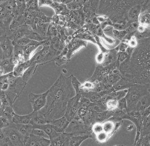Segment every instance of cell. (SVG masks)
Returning <instances> with one entry per match:
<instances>
[{
	"label": "cell",
	"instance_id": "ffe728a7",
	"mask_svg": "<svg viewBox=\"0 0 150 146\" xmlns=\"http://www.w3.org/2000/svg\"><path fill=\"white\" fill-rule=\"evenodd\" d=\"M50 123L51 124L56 132L61 133L65 132L66 129L70 124V122L64 116L60 118L55 119Z\"/></svg>",
	"mask_w": 150,
	"mask_h": 146
},
{
	"label": "cell",
	"instance_id": "f6af8a7d",
	"mask_svg": "<svg viewBox=\"0 0 150 146\" xmlns=\"http://www.w3.org/2000/svg\"><path fill=\"white\" fill-rule=\"evenodd\" d=\"M130 56L126 52H119L118 54V61L119 63V64L125 61L128 57H129Z\"/></svg>",
	"mask_w": 150,
	"mask_h": 146
},
{
	"label": "cell",
	"instance_id": "ab89813d",
	"mask_svg": "<svg viewBox=\"0 0 150 146\" xmlns=\"http://www.w3.org/2000/svg\"><path fill=\"white\" fill-rule=\"evenodd\" d=\"M31 39L26 37H24L22 38L21 39H18V41H16V42L12 43H13V45H18V46L24 47V46H26L29 44L31 42Z\"/></svg>",
	"mask_w": 150,
	"mask_h": 146
},
{
	"label": "cell",
	"instance_id": "816d5d0a",
	"mask_svg": "<svg viewBox=\"0 0 150 146\" xmlns=\"http://www.w3.org/2000/svg\"><path fill=\"white\" fill-rule=\"evenodd\" d=\"M5 1H1V0H0V3H2V2H4Z\"/></svg>",
	"mask_w": 150,
	"mask_h": 146
},
{
	"label": "cell",
	"instance_id": "6da1fadb",
	"mask_svg": "<svg viewBox=\"0 0 150 146\" xmlns=\"http://www.w3.org/2000/svg\"><path fill=\"white\" fill-rule=\"evenodd\" d=\"M118 68L122 79L134 84L150 85V38L138 41L131 55Z\"/></svg>",
	"mask_w": 150,
	"mask_h": 146
},
{
	"label": "cell",
	"instance_id": "484cf974",
	"mask_svg": "<svg viewBox=\"0 0 150 146\" xmlns=\"http://www.w3.org/2000/svg\"><path fill=\"white\" fill-rule=\"evenodd\" d=\"M14 126L19 133L24 138L29 137L31 134V132L33 129V126L30 124L26 125H16L14 124Z\"/></svg>",
	"mask_w": 150,
	"mask_h": 146
},
{
	"label": "cell",
	"instance_id": "e575fe53",
	"mask_svg": "<svg viewBox=\"0 0 150 146\" xmlns=\"http://www.w3.org/2000/svg\"><path fill=\"white\" fill-rule=\"evenodd\" d=\"M133 145L134 146H150V135L139 137L138 140Z\"/></svg>",
	"mask_w": 150,
	"mask_h": 146
},
{
	"label": "cell",
	"instance_id": "f5cc1de1",
	"mask_svg": "<svg viewBox=\"0 0 150 146\" xmlns=\"http://www.w3.org/2000/svg\"><path fill=\"white\" fill-rule=\"evenodd\" d=\"M1 100H0V107L1 106Z\"/></svg>",
	"mask_w": 150,
	"mask_h": 146
},
{
	"label": "cell",
	"instance_id": "b9f144b4",
	"mask_svg": "<svg viewBox=\"0 0 150 146\" xmlns=\"http://www.w3.org/2000/svg\"><path fill=\"white\" fill-rule=\"evenodd\" d=\"M127 32L125 30H114L113 34L115 37L117 39L121 41L122 39H124L125 36L127 35Z\"/></svg>",
	"mask_w": 150,
	"mask_h": 146
},
{
	"label": "cell",
	"instance_id": "7a4b0ae2",
	"mask_svg": "<svg viewBox=\"0 0 150 146\" xmlns=\"http://www.w3.org/2000/svg\"><path fill=\"white\" fill-rule=\"evenodd\" d=\"M46 104L40 110L50 123L64 116L69 99L76 95L71 78L61 74L48 90Z\"/></svg>",
	"mask_w": 150,
	"mask_h": 146
},
{
	"label": "cell",
	"instance_id": "cb8c5ba5",
	"mask_svg": "<svg viewBox=\"0 0 150 146\" xmlns=\"http://www.w3.org/2000/svg\"><path fill=\"white\" fill-rule=\"evenodd\" d=\"M32 113V118L30 124L34 125H41L47 124V121L44 114L41 111H36Z\"/></svg>",
	"mask_w": 150,
	"mask_h": 146
},
{
	"label": "cell",
	"instance_id": "44dd1931",
	"mask_svg": "<svg viewBox=\"0 0 150 146\" xmlns=\"http://www.w3.org/2000/svg\"><path fill=\"white\" fill-rule=\"evenodd\" d=\"M33 128L41 129L50 138V140H52L57 138L60 133H58L54 130L50 123L44 124L41 125H34Z\"/></svg>",
	"mask_w": 150,
	"mask_h": 146
},
{
	"label": "cell",
	"instance_id": "7c38bea8",
	"mask_svg": "<svg viewBox=\"0 0 150 146\" xmlns=\"http://www.w3.org/2000/svg\"><path fill=\"white\" fill-rule=\"evenodd\" d=\"M33 31L30 26L24 25L11 31V34L8 37L12 43H13L24 37L28 38Z\"/></svg>",
	"mask_w": 150,
	"mask_h": 146
},
{
	"label": "cell",
	"instance_id": "74e56055",
	"mask_svg": "<svg viewBox=\"0 0 150 146\" xmlns=\"http://www.w3.org/2000/svg\"><path fill=\"white\" fill-rule=\"evenodd\" d=\"M31 134L33 135L39 137V138H43L50 139L48 135L45 133L43 130H42L41 129L33 128L32 132H31Z\"/></svg>",
	"mask_w": 150,
	"mask_h": 146
},
{
	"label": "cell",
	"instance_id": "ac0fdd59",
	"mask_svg": "<svg viewBox=\"0 0 150 146\" xmlns=\"http://www.w3.org/2000/svg\"><path fill=\"white\" fill-rule=\"evenodd\" d=\"M35 57L33 55L28 61L21 63L14 67L13 75L15 77H21L25 72L35 62Z\"/></svg>",
	"mask_w": 150,
	"mask_h": 146
},
{
	"label": "cell",
	"instance_id": "ba28073f",
	"mask_svg": "<svg viewBox=\"0 0 150 146\" xmlns=\"http://www.w3.org/2000/svg\"><path fill=\"white\" fill-rule=\"evenodd\" d=\"M2 130L8 140V146H24V137L16 129L14 123Z\"/></svg>",
	"mask_w": 150,
	"mask_h": 146
},
{
	"label": "cell",
	"instance_id": "d590c367",
	"mask_svg": "<svg viewBox=\"0 0 150 146\" xmlns=\"http://www.w3.org/2000/svg\"><path fill=\"white\" fill-rule=\"evenodd\" d=\"M26 10L30 11H40L38 1H25Z\"/></svg>",
	"mask_w": 150,
	"mask_h": 146
},
{
	"label": "cell",
	"instance_id": "603a6c76",
	"mask_svg": "<svg viewBox=\"0 0 150 146\" xmlns=\"http://www.w3.org/2000/svg\"><path fill=\"white\" fill-rule=\"evenodd\" d=\"M0 67L1 68L2 75L13 72L15 67L13 58L0 60Z\"/></svg>",
	"mask_w": 150,
	"mask_h": 146
},
{
	"label": "cell",
	"instance_id": "bcb514c9",
	"mask_svg": "<svg viewBox=\"0 0 150 146\" xmlns=\"http://www.w3.org/2000/svg\"><path fill=\"white\" fill-rule=\"evenodd\" d=\"M6 143H8L7 139L2 130L0 129V146Z\"/></svg>",
	"mask_w": 150,
	"mask_h": 146
},
{
	"label": "cell",
	"instance_id": "d6a6232c",
	"mask_svg": "<svg viewBox=\"0 0 150 146\" xmlns=\"http://www.w3.org/2000/svg\"><path fill=\"white\" fill-rule=\"evenodd\" d=\"M150 115L143 118L139 137L150 135Z\"/></svg>",
	"mask_w": 150,
	"mask_h": 146
},
{
	"label": "cell",
	"instance_id": "9c48e42d",
	"mask_svg": "<svg viewBox=\"0 0 150 146\" xmlns=\"http://www.w3.org/2000/svg\"><path fill=\"white\" fill-rule=\"evenodd\" d=\"M48 91L42 94H35L30 92L28 95L29 101L31 104L33 112L40 111L44 108L46 104L47 97Z\"/></svg>",
	"mask_w": 150,
	"mask_h": 146
},
{
	"label": "cell",
	"instance_id": "8992f818",
	"mask_svg": "<svg viewBox=\"0 0 150 146\" xmlns=\"http://www.w3.org/2000/svg\"><path fill=\"white\" fill-rule=\"evenodd\" d=\"M26 83L21 77H15L13 75L9 84L8 88L5 91L10 105L13 107L16 100L21 96L25 88Z\"/></svg>",
	"mask_w": 150,
	"mask_h": 146
},
{
	"label": "cell",
	"instance_id": "8fae6325",
	"mask_svg": "<svg viewBox=\"0 0 150 146\" xmlns=\"http://www.w3.org/2000/svg\"><path fill=\"white\" fill-rule=\"evenodd\" d=\"M39 8L42 6H48L54 10L57 15H67L69 13V10L67 5L58 2L57 1H38Z\"/></svg>",
	"mask_w": 150,
	"mask_h": 146
},
{
	"label": "cell",
	"instance_id": "ee69618b",
	"mask_svg": "<svg viewBox=\"0 0 150 146\" xmlns=\"http://www.w3.org/2000/svg\"><path fill=\"white\" fill-rule=\"evenodd\" d=\"M105 53L100 51V53L97 55L96 60L98 65H101L103 64L105 60Z\"/></svg>",
	"mask_w": 150,
	"mask_h": 146
},
{
	"label": "cell",
	"instance_id": "4fadbf2b",
	"mask_svg": "<svg viewBox=\"0 0 150 146\" xmlns=\"http://www.w3.org/2000/svg\"><path fill=\"white\" fill-rule=\"evenodd\" d=\"M122 121H115L109 118L102 122V132L105 133L110 138L116 133L117 130L122 125Z\"/></svg>",
	"mask_w": 150,
	"mask_h": 146
},
{
	"label": "cell",
	"instance_id": "83f0119b",
	"mask_svg": "<svg viewBox=\"0 0 150 146\" xmlns=\"http://www.w3.org/2000/svg\"><path fill=\"white\" fill-rule=\"evenodd\" d=\"M25 25V19L24 15L15 14L10 25L11 31L17 29L21 26Z\"/></svg>",
	"mask_w": 150,
	"mask_h": 146
},
{
	"label": "cell",
	"instance_id": "c3c4849f",
	"mask_svg": "<svg viewBox=\"0 0 150 146\" xmlns=\"http://www.w3.org/2000/svg\"><path fill=\"white\" fill-rule=\"evenodd\" d=\"M110 146H134V145L132 146H128V145H120V144H115V145H112Z\"/></svg>",
	"mask_w": 150,
	"mask_h": 146
},
{
	"label": "cell",
	"instance_id": "2e32d148",
	"mask_svg": "<svg viewBox=\"0 0 150 146\" xmlns=\"http://www.w3.org/2000/svg\"><path fill=\"white\" fill-rule=\"evenodd\" d=\"M87 45V42L86 41L79 39H76L69 42L67 47L68 50L67 57L68 59H70L71 56L76 51L79 50L80 48H83V47H86Z\"/></svg>",
	"mask_w": 150,
	"mask_h": 146
},
{
	"label": "cell",
	"instance_id": "8d00e7d4",
	"mask_svg": "<svg viewBox=\"0 0 150 146\" xmlns=\"http://www.w3.org/2000/svg\"><path fill=\"white\" fill-rule=\"evenodd\" d=\"M85 1H72L71 2L67 5V6L69 10L76 9L80 8L81 5L83 4Z\"/></svg>",
	"mask_w": 150,
	"mask_h": 146
},
{
	"label": "cell",
	"instance_id": "f546056e",
	"mask_svg": "<svg viewBox=\"0 0 150 146\" xmlns=\"http://www.w3.org/2000/svg\"><path fill=\"white\" fill-rule=\"evenodd\" d=\"M89 138H91V137L88 135H72L70 139L69 146H80L84 141Z\"/></svg>",
	"mask_w": 150,
	"mask_h": 146
},
{
	"label": "cell",
	"instance_id": "277c9868",
	"mask_svg": "<svg viewBox=\"0 0 150 146\" xmlns=\"http://www.w3.org/2000/svg\"><path fill=\"white\" fill-rule=\"evenodd\" d=\"M16 14L15 1H5L0 3V34L8 36L11 33L10 25Z\"/></svg>",
	"mask_w": 150,
	"mask_h": 146
},
{
	"label": "cell",
	"instance_id": "4316f807",
	"mask_svg": "<svg viewBox=\"0 0 150 146\" xmlns=\"http://www.w3.org/2000/svg\"><path fill=\"white\" fill-rule=\"evenodd\" d=\"M15 114L13 107L11 106L1 105L0 107V116L6 118L11 121Z\"/></svg>",
	"mask_w": 150,
	"mask_h": 146
},
{
	"label": "cell",
	"instance_id": "f1b7e54d",
	"mask_svg": "<svg viewBox=\"0 0 150 146\" xmlns=\"http://www.w3.org/2000/svg\"><path fill=\"white\" fill-rule=\"evenodd\" d=\"M39 65L37 64V63L35 62L31 66H30L28 69L25 72L23 75L22 76L23 80H24L25 83H27L30 79L35 75V73L37 71Z\"/></svg>",
	"mask_w": 150,
	"mask_h": 146
},
{
	"label": "cell",
	"instance_id": "f907efd6",
	"mask_svg": "<svg viewBox=\"0 0 150 146\" xmlns=\"http://www.w3.org/2000/svg\"><path fill=\"white\" fill-rule=\"evenodd\" d=\"M2 75V71H1V68L0 67V75Z\"/></svg>",
	"mask_w": 150,
	"mask_h": 146
},
{
	"label": "cell",
	"instance_id": "d4e9b609",
	"mask_svg": "<svg viewBox=\"0 0 150 146\" xmlns=\"http://www.w3.org/2000/svg\"><path fill=\"white\" fill-rule=\"evenodd\" d=\"M32 113L27 115H21L14 114L12 118V122L16 125H26L30 123Z\"/></svg>",
	"mask_w": 150,
	"mask_h": 146
},
{
	"label": "cell",
	"instance_id": "9a60e30c",
	"mask_svg": "<svg viewBox=\"0 0 150 146\" xmlns=\"http://www.w3.org/2000/svg\"><path fill=\"white\" fill-rule=\"evenodd\" d=\"M50 144V139L39 138L32 134L24 139V146H49Z\"/></svg>",
	"mask_w": 150,
	"mask_h": 146
},
{
	"label": "cell",
	"instance_id": "d6986e66",
	"mask_svg": "<svg viewBox=\"0 0 150 146\" xmlns=\"http://www.w3.org/2000/svg\"><path fill=\"white\" fill-rule=\"evenodd\" d=\"M72 135L67 132L61 133L57 138L51 140L49 146H69L70 139Z\"/></svg>",
	"mask_w": 150,
	"mask_h": 146
},
{
	"label": "cell",
	"instance_id": "4dcf8cb0",
	"mask_svg": "<svg viewBox=\"0 0 150 146\" xmlns=\"http://www.w3.org/2000/svg\"><path fill=\"white\" fill-rule=\"evenodd\" d=\"M13 72L6 75H0V90L6 91L8 88L10 80L12 76Z\"/></svg>",
	"mask_w": 150,
	"mask_h": 146
},
{
	"label": "cell",
	"instance_id": "f35d334b",
	"mask_svg": "<svg viewBox=\"0 0 150 146\" xmlns=\"http://www.w3.org/2000/svg\"><path fill=\"white\" fill-rule=\"evenodd\" d=\"M13 123V122L6 118L0 116V129L2 130L4 128H7L11 126Z\"/></svg>",
	"mask_w": 150,
	"mask_h": 146
},
{
	"label": "cell",
	"instance_id": "1f68e13d",
	"mask_svg": "<svg viewBox=\"0 0 150 146\" xmlns=\"http://www.w3.org/2000/svg\"><path fill=\"white\" fill-rule=\"evenodd\" d=\"M139 25L150 28V11L141 12L138 18Z\"/></svg>",
	"mask_w": 150,
	"mask_h": 146
},
{
	"label": "cell",
	"instance_id": "60d3db41",
	"mask_svg": "<svg viewBox=\"0 0 150 146\" xmlns=\"http://www.w3.org/2000/svg\"><path fill=\"white\" fill-rule=\"evenodd\" d=\"M77 38L79 39H82L83 41H91L93 42L95 44H96L97 42L96 40L92 36H91L88 33H83V34H81L77 36Z\"/></svg>",
	"mask_w": 150,
	"mask_h": 146
},
{
	"label": "cell",
	"instance_id": "e0dca14e",
	"mask_svg": "<svg viewBox=\"0 0 150 146\" xmlns=\"http://www.w3.org/2000/svg\"><path fill=\"white\" fill-rule=\"evenodd\" d=\"M99 38L101 45L104 46L106 49H112L116 48L120 43V41L118 39L105 35L103 32L99 36Z\"/></svg>",
	"mask_w": 150,
	"mask_h": 146
},
{
	"label": "cell",
	"instance_id": "5bb4252c",
	"mask_svg": "<svg viewBox=\"0 0 150 146\" xmlns=\"http://www.w3.org/2000/svg\"><path fill=\"white\" fill-rule=\"evenodd\" d=\"M0 47L2 52L1 59L13 58L14 46L12 41L6 35H3V39L0 44Z\"/></svg>",
	"mask_w": 150,
	"mask_h": 146
},
{
	"label": "cell",
	"instance_id": "7dc6e473",
	"mask_svg": "<svg viewBox=\"0 0 150 146\" xmlns=\"http://www.w3.org/2000/svg\"><path fill=\"white\" fill-rule=\"evenodd\" d=\"M129 46L126 42H123L120 43L119 47H118V49L120 52H125L126 51L127 49H128Z\"/></svg>",
	"mask_w": 150,
	"mask_h": 146
},
{
	"label": "cell",
	"instance_id": "3957f363",
	"mask_svg": "<svg viewBox=\"0 0 150 146\" xmlns=\"http://www.w3.org/2000/svg\"><path fill=\"white\" fill-rule=\"evenodd\" d=\"M138 1H100L97 13L108 16L112 21L118 24H125L128 21L130 9Z\"/></svg>",
	"mask_w": 150,
	"mask_h": 146
},
{
	"label": "cell",
	"instance_id": "836d02e7",
	"mask_svg": "<svg viewBox=\"0 0 150 146\" xmlns=\"http://www.w3.org/2000/svg\"><path fill=\"white\" fill-rule=\"evenodd\" d=\"M15 2L17 12L16 14L24 15L26 10L25 1H15Z\"/></svg>",
	"mask_w": 150,
	"mask_h": 146
},
{
	"label": "cell",
	"instance_id": "30bf717a",
	"mask_svg": "<svg viewBox=\"0 0 150 146\" xmlns=\"http://www.w3.org/2000/svg\"><path fill=\"white\" fill-rule=\"evenodd\" d=\"M81 95L76 94L72 98L69 99L67 105L64 116L71 122L73 121L78 109Z\"/></svg>",
	"mask_w": 150,
	"mask_h": 146
},
{
	"label": "cell",
	"instance_id": "7402d4cb",
	"mask_svg": "<svg viewBox=\"0 0 150 146\" xmlns=\"http://www.w3.org/2000/svg\"><path fill=\"white\" fill-rule=\"evenodd\" d=\"M140 1H139V3ZM137 3L130 9L128 13V21L131 23L138 22L139 17L142 10V3Z\"/></svg>",
	"mask_w": 150,
	"mask_h": 146
},
{
	"label": "cell",
	"instance_id": "52a82bcc",
	"mask_svg": "<svg viewBox=\"0 0 150 146\" xmlns=\"http://www.w3.org/2000/svg\"><path fill=\"white\" fill-rule=\"evenodd\" d=\"M42 46L43 47L42 49L34 55L35 57V63L39 66L54 61L55 58L60 53L52 46L50 38H47L45 44Z\"/></svg>",
	"mask_w": 150,
	"mask_h": 146
},
{
	"label": "cell",
	"instance_id": "7bdbcfd3",
	"mask_svg": "<svg viewBox=\"0 0 150 146\" xmlns=\"http://www.w3.org/2000/svg\"><path fill=\"white\" fill-rule=\"evenodd\" d=\"M138 42V41L136 38L135 35H133L127 43L129 47L132 48V49H134L137 46Z\"/></svg>",
	"mask_w": 150,
	"mask_h": 146
},
{
	"label": "cell",
	"instance_id": "681fc988",
	"mask_svg": "<svg viewBox=\"0 0 150 146\" xmlns=\"http://www.w3.org/2000/svg\"><path fill=\"white\" fill-rule=\"evenodd\" d=\"M3 35H1V36H0V44H1V43L2 39H3Z\"/></svg>",
	"mask_w": 150,
	"mask_h": 146
},
{
	"label": "cell",
	"instance_id": "5b68a950",
	"mask_svg": "<svg viewBox=\"0 0 150 146\" xmlns=\"http://www.w3.org/2000/svg\"><path fill=\"white\" fill-rule=\"evenodd\" d=\"M150 94V85L134 84L128 89L125 96L126 112L135 111L136 106L143 97Z\"/></svg>",
	"mask_w": 150,
	"mask_h": 146
}]
</instances>
